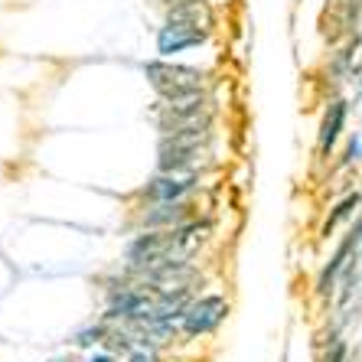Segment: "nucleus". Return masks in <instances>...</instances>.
<instances>
[{"label":"nucleus","mask_w":362,"mask_h":362,"mask_svg":"<svg viewBox=\"0 0 362 362\" xmlns=\"http://www.w3.org/2000/svg\"><path fill=\"white\" fill-rule=\"evenodd\" d=\"M127 362H160V356H157L153 346H137V349L127 353Z\"/></svg>","instance_id":"nucleus-12"},{"label":"nucleus","mask_w":362,"mask_h":362,"mask_svg":"<svg viewBox=\"0 0 362 362\" xmlns=\"http://www.w3.org/2000/svg\"><path fill=\"white\" fill-rule=\"evenodd\" d=\"M193 222L189 202H151V209L144 212V228H180Z\"/></svg>","instance_id":"nucleus-8"},{"label":"nucleus","mask_w":362,"mask_h":362,"mask_svg":"<svg viewBox=\"0 0 362 362\" xmlns=\"http://www.w3.org/2000/svg\"><path fill=\"white\" fill-rule=\"evenodd\" d=\"M206 30H193V26H180V23H167L157 33V49L163 56H173V52H183V49H193L199 42H206Z\"/></svg>","instance_id":"nucleus-7"},{"label":"nucleus","mask_w":362,"mask_h":362,"mask_svg":"<svg viewBox=\"0 0 362 362\" xmlns=\"http://www.w3.org/2000/svg\"><path fill=\"white\" fill-rule=\"evenodd\" d=\"M105 337H111L108 327H105V323H95V327H85L82 333H76V346H85V349H88V346H98Z\"/></svg>","instance_id":"nucleus-11"},{"label":"nucleus","mask_w":362,"mask_h":362,"mask_svg":"<svg viewBox=\"0 0 362 362\" xmlns=\"http://www.w3.org/2000/svg\"><path fill=\"white\" fill-rule=\"evenodd\" d=\"M228 317V300L222 294H202L186 303L183 317H180V333L183 337H209L226 323Z\"/></svg>","instance_id":"nucleus-2"},{"label":"nucleus","mask_w":362,"mask_h":362,"mask_svg":"<svg viewBox=\"0 0 362 362\" xmlns=\"http://www.w3.org/2000/svg\"><path fill=\"white\" fill-rule=\"evenodd\" d=\"M202 153L199 137H180V134H163L160 141V173H193Z\"/></svg>","instance_id":"nucleus-3"},{"label":"nucleus","mask_w":362,"mask_h":362,"mask_svg":"<svg viewBox=\"0 0 362 362\" xmlns=\"http://www.w3.org/2000/svg\"><path fill=\"white\" fill-rule=\"evenodd\" d=\"M343 124H346V101H329L327 115H323V124H320V141H317V153L320 157L333 153L339 134H343Z\"/></svg>","instance_id":"nucleus-9"},{"label":"nucleus","mask_w":362,"mask_h":362,"mask_svg":"<svg viewBox=\"0 0 362 362\" xmlns=\"http://www.w3.org/2000/svg\"><path fill=\"white\" fill-rule=\"evenodd\" d=\"M359 157H362V141L353 137V141H349V160H359Z\"/></svg>","instance_id":"nucleus-13"},{"label":"nucleus","mask_w":362,"mask_h":362,"mask_svg":"<svg viewBox=\"0 0 362 362\" xmlns=\"http://www.w3.org/2000/svg\"><path fill=\"white\" fill-rule=\"evenodd\" d=\"M359 206H362V196H359V193L346 196V199L339 202L337 209H333V212H329V216H327V222H323V228H320V235H323V238H329V235H333V232H337L339 226H343L346 219H349V216H353L356 209H359Z\"/></svg>","instance_id":"nucleus-10"},{"label":"nucleus","mask_w":362,"mask_h":362,"mask_svg":"<svg viewBox=\"0 0 362 362\" xmlns=\"http://www.w3.org/2000/svg\"><path fill=\"white\" fill-rule=\"evenodd\" d=\"M359 242H362V222L356 228H349V235L343 238V245L337 248V255L323 264L320 278H317V287H313V291H317V297H329L333 291H337V284H339V278L346 274L349 262H356L353 255H356V248H359Z\"/></svg>","instance_id":"nucleus-4"},{"label":"nucleus","mask_w":362,"mask_h":362,"mask_svg":"<svg viewBox=\"0 0 362 362\" xmlns=\"http://www.w3.org/2000/svg\"><path fill=\"white\" fill-rule=\"evenodd\" d=\"M85 362H118V359H115L111 353H95V356H88Z\"/></svg>","instance_id":"nucleus-14"},{"label":"nucleus","mask_w":362,"mask_h":362,"mask_svg":"<svg viewBox=\"0 0 362 362\" xmlns=\"http://www.w3.org/2000/svg\"><path fill=\"white\" fill-rule=\"evenodd\" d=\"M144 76H147V82L153 85V92L160 95L163 101L193 98V95L202 92V85H206V76H202L199 69L173 66V62H147Z\"/></svg>","instance_id":"nucleus-1"},{"label":"nucleus","mask_w":362,"mask_h":362,"mask_svg":"<svg viewBox=\"0 0 362 362\" xmlns=\"http://www.w3.org/2000/svg\"><path fill=\"white\" fill-rule=\"evenodd\" d=\"M196 186H199V180L193 173H157L151 183L144 186V199L147 202H183Z\"/></svg>","instance_id":"nucleus-5"},{"label":"nucleus","mask_w":362,"mask_h":362,"mask_svg":"<svg viewBox=\"0 0 362 362\" xmlns=\"http://www.w3.org/2000/svg\"><path fill=\"white\" fill-rule=\"evenodd\" d=\"M167 23L193 26V30H212V10L206 0H173L167 10Z\"/></svg>","instance_id":"nucleus-6"}]
</instances>
